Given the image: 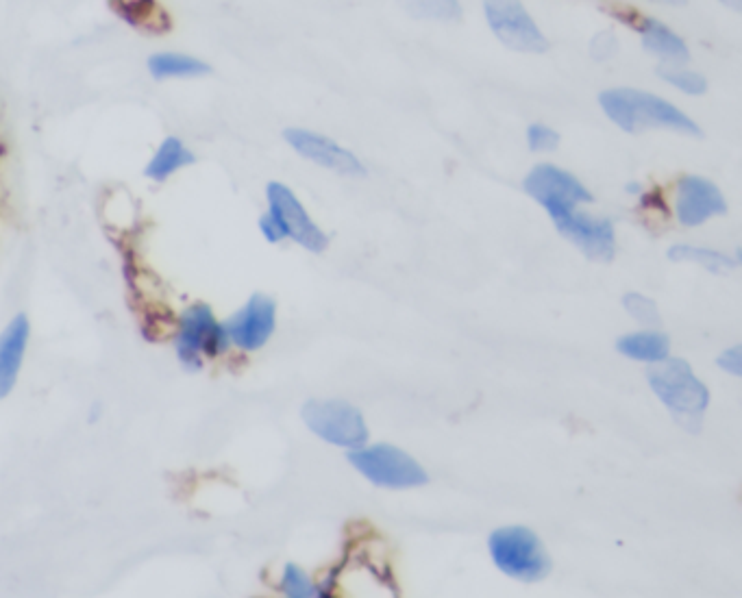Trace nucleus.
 <instances>
[{
  "label": "nucleus",
  "mask_w": 742,
  "mask_h": 598,
  "mask_svg": "<svg viewBox=\"0 0 742 598\" xmlns=\"http://www.w3.org/2000/svg\"><path fill=\"white\" fill-rule=\"evenodd\" d=\"M599 103L608 118L627 133L645 129H669L692 137H701V129L682 109L664 98L634 90V87H614L599 96Z\"/></svg>",
  "instance_id": "1"
},
{
  "label": "nucleus",
  "mask_w": 742,
  "mask_h": 598,
  "mask_svg": "<svg viewBox=\"0 0 742 598\" xmlns=\"http://www.w3.org/2000/svg\"><path fill=\"white\" fill-rule=\"evenodd\" d=\"M229 348L225 322L216 318L212 307L192 303L181 311L175 331V353L185 370L199 372L205 361L225 357Z\"/></svg>",
  "instance_id": "2"
},
{
  "label": "nucleus",
  "mask_w": 742,
  "mask_h": 598,
  "mask_svg": "<svg viewBox=\"0 0 742 598\" xmlns=\"http://www.w3.org/2000/svg\"><path fill=\"white\" fill-rule=\"evenodd\" d=\"M649 385L658 394L660 401L669 407L673 418L684 429H697L701 425L703 411L708 409L710 394L682 359L658 361V366L647 372Z\"/></svg>",
  "instance_id": "3"
},
{
  "label": "nucleus",
  "mask_w": 742,
  "mask_h": 598,
  "mask_svg": "<svg viewBox=\"0 0 742 598\" xmlns=\"http://www.w3.org/2000/svg\"><path fill=\"white\" fill-rule=\"evenodd\" d=\"M490 555L507 577L540 581L551 572V559L542 542L525 527H505L490 535Z\"/></svg>",
  "instance_id": "4"
},
{
  "label": "nucleus",
  "mask_w": 742,
  "mask_h": 598,
  "mask_svg": "<svg viewBox=\"0 0 742 598\" xmlns=\"http://www.w3.org/2000/svg\"><path fill=\"white\" fill-rule=\"evenodd\" d=\"M349 462L370 483L381 485V488L403 490L427 483L425 470L418 466L416 459L388 444L357 448V451L349 455Z\"/></svg>",
  "instance_id": "5"
},
{
  "label": "nucleus",
  "mask_w": 742,
  "mask_h": 598,
  "mask_svg": "<svg viewBox=\"0 0 742 598\" xmlns=\"http://www.w3.org/2000/svg\"><path fill=\"white\" fill-rule=\"evenodd\" d=\"M303 420L320 440L344 448H364L368 429L360 411L344 401H309L303 407Z\"/></svg>",
  "instance_id": "6"
},
{
  "label": "nucleus",
  "mask_w": 742,
  "mask_h": 598,
  "mask_svg": "<svg viewBox=\"0 0 742 598\" xmlns=\"http://www.w3.org/2000/svg\"><path fill=\"white\" fill-rule=\"evenodd\" d=\"M523 185L525 192L544 207L551 220L566 214V211L577 209L579 205L592 203V194L586 190L584 183L573 177L571 172L551 164L536 166L527 174Z\"/></svg>",
  "instance_id": "7"
},
{
  "label": "nucleus",
  "mask_w": 742,
  "mask_h": 598,
  "mask_svg": "<svg viewBox=\"0 0 742 598\" xmlns=\"http://www.w3.org/2000/svg\"><path fill=\"white\" fill-rule=\"evenodd\" d=\"M484 11L494 35L512 51L544 53L549 48L547 37L521 0H486Z\"/></svg>",
  "instance_id": "8"
},
{
  "label": "nucleus",
  "mask_w": 742,
  "mask_h": 598,
  "mask_svg": "<svg viewBox=\"0 0 742 598\" xmlns=\"http://www.w3.org/2000/svg\"><path fill=\"white\" fill-rule=\"evenodd\" d=\"M268 198V214L275 218L279 229L286 235V240H294L299 246L307 248L312 253H323L329 238L318 229V224L309 218L305 207L301 205L296 194L279 181H270L266 185Z\"/></svg>",
  "instance_id": "9"
},
{
  "label": "nucleus",
  "mask_w": 742,
  "mask_h": 598,
  "mask_svg": "<svg viewBox=\"0 0 742 598\" xmlns=\"http://www.w3.org/2000/svg\"><path fill=\"white\" fill-rule=\"evenodd\" d=\"M318 598H397V590L386 572L366 559H351L331 572Z\"/></svg>",
  "instance_id": "10"
},
{
  "label": "nucleus",
  "mask_w": 742,
  "mask_h": 598,
  "mask_svg": "<svg viewBox=\"0 0 742 598\" xmlns=\"http://www.w3.org/2000/svg\"><path fill=\"white\" fill-rule=\"evenodd\" d=\"M231 346L242 353H255L264 348L277 327V303L266 294H253L236 314L222 320Z\"/></svg>",
  "instance_id": "11"
},
{
  "label": "nucleus",
  "mask_w": 742,
  "mask_h": 598,
  "mask_svg": "<svg viewBox=\"0 0 742 598\" xmlns=\"http://www.w3.org/2000/svg\"><path fill=\"white\" fill-rule=\"evenodd\" d=\"M564 238L575 244L581 253L595 261H610L616 253V235L608 218L590 216L586 211L571 209L553 218Z\"/></svg>",
  "instance_id": "12"
},
{
  "label": "nucleus",
  "mask_w": 742,
  "mask_h": 598,
  "mask_svg": "<svg viewBox=\"0 0 742 598\" xmlns=\"http://www.w3.org/2000/svg\"><path fill=\"white\" fill-rule=\"evenodd\" d=\"M283 137H286V142L296 153L309 161H314L320 168L344 174V177H364L366 174L362 161L351 151L342 148L338 142H333L327 135H320L307 129H286L283 131Z\"/></svg>",
  "instance_id": "13"
},
{
  "label": "nucleus",
  "mask_w": 742,
  "mask_h": 598,
  "mask_svg": "<svg viewBox=\"0 0 742 598\" xmlns=\"http://www.w3.org/2000/svg\"><path fill=\"white\" fill-rule=\"evenodd\" d=\"M727 203L716 185L695 174H686L677 183L675 214L684 227H699L714 216H723Z\"/></svg>",
  "instance_id": "14"
},
{
  "label": "nucleus",
  "mask_w": 742,
  "mask_h": 598,
  "mask_svg": "<svg viewBox=\"0 0 742 598\" xmlns=\"http://www.w3.org/2000/svg\"><path fill=\"white\" fill-rule=\"evenodd\" d=\"M29 338L31 322L27 314H16L0 331V401L16 388L24 357H27Z\"/></svg>",
  "instance_id": "15"
},
{
  "label": "nucleus",
  "mask_w": 742,
  "mask_h": 598,
  "mask_svg": "<svg viewBox=\"0 0 742 598\" xmlns=\"http://www.w3.org/2000/svg\"><path fill=\"white\" fill-rule=\"evenodd\" d=\"M645 51L664 61V66H684L690 59L686 42L673 33L664 22L653 18H642L638 24Z\"/></svg>",
  "instance_id": "16"
},
{
  "label": "nucleus",
  "mask_w": 742,
  "mask_h": 598,
  "mask_svg": "<svg viewBox=\"0 0 742 598\" xmlns=\"http://www.w3.org/2000/svg\"><path fill=\"white\" fill-rule=\"evenodd\" d=\"M194 155L188 146H185L179 137L170 135L166 140L159 144L155 155L151 161L146 164L144 174L155 183H164L168 181L172 174L179 172L181 168H188L194 164Z\"/></svg>",
  "instance_id": "17"
},
{
  "label": "nucleus",
  "mask_w": 742,
  "mask_h": 598,
  "mask_svg": "<svg viewBox=\"0 0 742 598\" xmlns=\"http://www.w3.org/2000/svg\"><path fill=\"white\" fill-rule=\"evenodd\" d=\"M148 72L157 81L166 79H194L212 72L205 61L185 53H157L148 57Z\"/></svg>",
  "instance_id": "18"
},
{
  "label": "nucleus",
  "mask_w": 742,
  "mask_h": 598,
  "mask_svg": "<svg viewBox=\"0 0 742 598\" xmlns=\"http://www.w3.org/2000/svg\"><path fill=\"white\" fill-rule=\"evenodd\" d=\"M618 351L627 355L629 359L638 361H651L658 364L669 357V338L658 331H640V333H629L625 338L618 340Z\"/></svg>",
  "instance_id": "19"
},
{
  "label": "nucleus",
  "mask_w": 742,
  "mask_h": 598,
  "mask_svg": "<svg viewBox=\"0 0 742 598\" xmlns=\"http://www.w3.org/2000/svg\"><path fill=\"white\" fill-rule=\"evenodd\" d=\"M669 257L673 261H690V264H699L701 268H706L710 272L723 274L729 272L736 261L729 259L727 255L719 251H710V248H701V246H688V244H677L669 251Z\"/></svg>",
  "instance_id": "20"
},
{
  "label": "nucleus",
  "mask_w": 742,
  "mask_h": 598,
  "mask_svg": "<svg viewBox=\"0 0 742 598\" xmlns=\"http://www.w3.org/2000/svg\"><path fill=\"white\" fill-rule=\"evenodd\" d=\"M114 7L122 18L138 24L142 29H164L159 20H166V14L155 0H114Z\"/></svg>",
  "instance_id": "21"
},
{
  "label": "nucleus",
  "mask_w": 742,
  "mask_h": 598,
  "mask_svg": "<svg viewBox=\"0 0 742 598\" xmlns=\"http://www.w3.org/2000/svg\"><path fill=\"white\" fill-rule=\"evenodd\" d=\"M401 7L414 18L455 22L462 16V7L457 0H399Z\"/></svg>",
  "instance_id": "22"
},
{
  "label": "nucleus",
  "mask_w": 742,
  "mask_h": 598,
  "mask_svg": "<svg viewBox=\"0 0 742 598\" xmlns=\"http://www.w3.org/2000/svg\"><path fill=\"white\" fill-rule=\"evenodd\" d=\"M658 77L669 85L677 87L679 92L690 94V96H701L708 90V81L703 79L699 72L688 70L684 66H660Z\"/></svg>",
  "instance_id": "23"
},
{
  "label": "nucleus",
  "mask_w": 742,
  "mask_h": 598,
  "mask_svg": "<svg viewBox=\"0 0 742 598\" xmlns=\"http://www.w3.org/2000/svg\"><path fill=\"white\" fill-rule=\"evenodd\" d=\"M279 590L283 594L281 598H314L316 596V588H314L312 579H309L307 572L296 564H288L286 568H283Z\"/></svg>",
  "instance_id": "24"
},
{
  "label": "nucleus",
  "mask_w": 742,
  "mask_h": 598,
  "mask_svg": "<svg viewBox=\"0 0 742 598\" xmlns=\"http://www.w3.org/2000/svg\"><path fill=\"white\" fill-rule=\"evenodd\" d=\"M623 305L627 309V314L636 318L642 325H660V314L658 307L651 301V298L642 296V294H625Z\"/></svg>",
  "instance_id": "25"
},
{
  "label": "nucleus",
  "mask_w": 742,
  "mask_h": 598,
  "mask_svg": "<svg viewBox=\"0 0 742 598\" xmlns=\"http://www.w3.org/2000/svg\"><path fill=\"white\" fill-rule=\"evenodd\" d=\"M527 144L531 151L549 153L560 146V133L547 127V124H531L527 129Z\"/></svg>",
  "instance_id": "26"
},
{
  "label": "nucleus",
  "mask_w": 742,
  "mask_h": 598,
  "mask_svg": "<svg viewBox=\"0 0 742 598\" xmlns=\"http://www.w3.org/2000/svg\"><path fill=\"white\" fill-rule=\"evenodd\" d=\"M616 51H618V40L608 31L595 35V40L590 42V53L597 61L612 59L616 55Z\"/></svg>",
  "instance_id": "27"
},
{
  "label": "nucleus",
  "mask_w": 742,
  "mask_h": 598,
  "mask_svg": "<svg viewBox=\"0 0 742 598\" xmlns=\"http://www.w3.org/2000/svg\"><path fill=\"white\" fill-rule=\"evenodd\" d=\"M259 231H262V235L270 244H279V242L286 240V235H283V231L279 229V224L275 222V218L268 214V211L262 218H259Z\"/></svg>",
  "instance_id": "28"
},
{
  "label": "nucleus",
  "mask_w": 742,
  "mask_h": 598,
  "mask_svg": "<svg viewBox=\"0 0 742 598\" xmlns=\"http://www.w3.org/2000/svg\"><path fill=\"white\" fill-rule=\"evenodd\" d=\"M740 364H742V351H740V346L729 348V351L723 353L721 359H719V366L725 368V370H729V372H732V375H736V377H740V370H742Z\"/></svg>",
  "instance_id": "29"
},
{
  "label": "nucleus",
  "mask_w": 742,
  "mask_h": 598,
  "mask_svg": "<svg viewBox=\"0 0 742 598\" xmlns=\"http://www.w3.org/2000/svg\"><path fill=\"white\" fill-rule=\"evenodd\" d=\"M721 3L727 5L729 9H734V11H740L742 9V0H721Z\"/></svg>",
  "instance_id": "30"
},
{
  "label": "nucleus",
  "mask_w": 742,
  "mask_h": 598,
  "mask_svg": "<svg viewBox=\"0 0 742 598\" xmlns=\"http://www.w3.org/2000/svg\"><path fill=\"white\" fill-rule=\"evenodd\" d=\"M651 3H662V5H684L686 0H651Z\"/></svg>",
  "instance_id": "31"
}]
</instances>
